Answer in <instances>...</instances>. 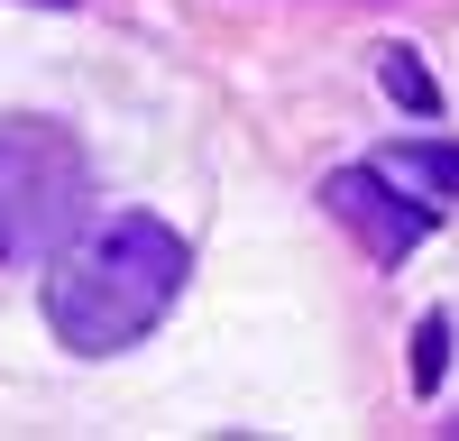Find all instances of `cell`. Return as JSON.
Listing matches in <instances>:
<instances>
[{"label": "cell", "instance_id": "6da1fadb", "mask_svg": "<svg viewBox=\"0 0 459 441\" xmlns=\"http://www.w3.org/2000/svg\"><path fill=\"white\" fill-rule=\"evenodd\" d=\"M184 276H194V248H184L157 212H101L47 257V322H56V341L83 350V359L138 350L147 331L175 313Z\"/></svg>", "mask_w": 459, "mask_h": 441}, {"label": "cell", "instance_id": "7a4b0ae2", "mask_svg": "<svg viewBox=\"0 0 459 441\" xmlns=\"http://www.w3.org/2000/svg\"><path fill=\"white\" fill-rule=\"evenodd\" d=\"M92 220V157L56 120H0V267L56 257Z\"/></svg>", "mask_w": 459, "mask_h": 441}, {"label": "cell", "instance_id": "3957f363", "mask_svg": "<svg viewBox=\"0 0 459 441\" xmlns=\"http://www.w3.org/2000/svg\"><path fill=\"white\" fill-rule=\"evenodd\" d=\"M322 212L350 230L377 267H395V257H413L432 239V203H413L404 194V175H386V166H340V175H322Z\"/></svg>", "mask_w": 459, "mask_h": 441}, {"label": "cell", "instance_id": "277c9868", "mask_svg": "<svg viewBox=\"0 0 459 441\" xmlns=\"http://www.w3.org/2000/svg\"><path fill=\"white\" fill-rule=\"evenodd\" d=\"M377 166L404 175V184H423V194H459V147H441V138H404V147H386Z\"/></svg>", "mask_w": 459, "mask_h": 441}, {"label": "cell", "instance_id": "5b68a950", "mask_svg": "<svg viewBox=\"0 0 459 441\" xmlns=\"http://www.w3.org/2000/svg\"><path fill=\"white\" fill-rule=\"evenodd\" d=\"M377 83H386L404 110H432V74L413 65V47H386V65H377Z\"/></svg>", "mask_w": 459, "mask_h": 441}, {"label": "cell", "instance_id": "8992f818", "mask_svg": "<svg viewBox=\"0 0 459 441\" xmlns=\"http://www.w3.org/2000/svg\"><path fill=\"white\" fill-rule=\"evenodd\" d=\"M441 350H450V322H441V313H432V322H423V331H413V386H423V395H432V386H441Z\"/></svg>", "mask_w": 459, "mask_h": 441}]
</instances>
